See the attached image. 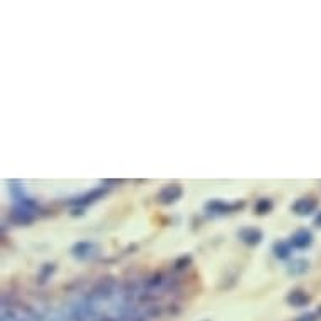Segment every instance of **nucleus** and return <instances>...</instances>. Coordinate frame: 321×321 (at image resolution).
I'll return each instance as SVG.
<instances>
[{"mask_svg":"<svg viewBox=\"0 0 321 321\" xmlns=\"http://www.w3.org/2000/svg\"><path fill=\"white\" fill-rule=\"evenodd\" d=\"M71 254L79 261H91L100 254V248H98L96 242H91V240H81V242H76L72 246Z\"/></svg>","mask_w":321,"mask_h":321,"instance_id":"nucleus-1","label":"nucleus"},{"mask_svg":"<svg viewBox=\"0 0 321 321\" xmlns=\"http://www.w3.org/2000/svg\"><path fill=\"white\" fill-rule=\"evenodd\" d=\"M244 203L242 202H236V203H231V202H224L220 199H214V200H209L205 203V212L207 214H212V215H224V214H231L234 212L236 209H240Z\"/></svg>","mask_w":321,"mask_h":321,"instance_id":"nucleus-2","label":"nucleus"},{"mask_svg":"<svg viewBox=\"0 0 321 321\" xmlns=\"http://www.w3.org/2000/svg\"><path fill=\"white\" fill-rule=\"evenodd\" d=\"M182 195H183V188L180 185L170 183V185H165L158 192V202L163 203V205H170V203H175Z\"/></svg>","mask_w":321,"mask_h":321,"instance_id":"nucleus-3","label":"nucleus"},{"mask_svg":"<svg viewBox=\"0 0 321 321\" xmlns=\"http://www.w3.org/2000/svg\"><path fill=\"white\" fill-rule=\"evenodd\" d=\"M289 244H291L293 249H298V251L308 249L313 244V234L308 231V229L296 231L293 236L289 237Z\"/></svg>","mask_w":321,"mask_h":321,"instance_id":"nucleus-4","label":"nucleus"},{"mask_svg":"<svg viewBox=\"0 0 321 321\" xmlns=\"http://www.w3.org/2000/svg\"><path fill=\"white\" fill-rule=\"evenodd\" d=\"M318 207V202L313 199V197H301L298 199L291 207V211L296 214V215H301V217H305V215H311L314 211H316Z\"/></svg>","mask_w":321,"mask_h":321,"instance_id":"nucleus-5","label":"nucleus"},{"mask_svg":"<svg viewBox=\"0 0 321 321\" xmlns=\"http://www.w3.org/2000/svg\"><path fill=\"white\" fill-rule=\"evenodd\" d=\"M35 211H30L27 207H22V205H14V211L10 214V219L15 222L18 225H27L30 222H34L35 219Z\"/></svg>","mask_w":321,"mask_h":321,"instance_id":"nucleus-6","label":"nucleus"},{"mask_svg":"<svg viewBox=\"0 0 321 321\" xmlns=\"http://www.w3.org/2000/svg\"><path fill=\"white\" fill-rule=\"evenodd\" d=\"M104 194H106V188H104V187H96V188H92L91 192L84 194V195H79V197H76V199H72L71 203H72V205H78V207H86V205H89V203L96 202L98 199H101Z\"/></svg>","mask_w":321,"mask_h":321,"instance_id":"nucleus-7","label":"nucleus"},{"mask_svg":"<svg viewBox=\"0 0 321 321\" xmlns=\"http://www.w3.org/2000/svg\"><path fill=\"white\" fill-rule=\"evenodd\" d=\"M237 236L248 246H257L262 240V232L256 229V227H242V229L237 232Z\"/></svg>","mask_w":321,"mask_h":321,"instance_id":"nucleus-8","label":"nucleus"},{"mask_svg":"<svg viewBox=\"0 0 321 321\" xmlns=\"http://www.w3.org/2000/svg\"><path fill=\"white\" fill-rule=\"evenodd\" d=\"M286 301L291 306L303 308V306H306L308 303H310V296H308L305 291H301V289H294V291H291V293L288 294Z\"/></svg>","mask_w":321,"mask_h":321,"instance_id":"nucleus-9","label":"nucleus"},{"mask_svg":"<svg viewBox=\"0 0 321 321\" xmlns=\"http://www.w3.org/2000/svg\"><path fill=\"white\" fill-rule=\"evenodd\" d=\"M273 252H274V256L277 259H288L289 256H291V252H293V248H291V244L289 242H285V240H279V242H276L273 246Z\"/></svg>","mask_w":321,"mask_h":321,"instance_id":"nucleus-10","label":"nucleus"},{"mask_svg":"<svg viewBox=\"0 0 321 321\" xmlns=\"http://www.w3.org/2000/svg\"><path fill=\"white\" fill-rule=\"evenodd\" d=\"M306 271H308V261H305V259H296V261H293L288 268V273L293 276L305 274Z\"/></svg>","mask_w":321,"mask_h":321,"instance_id":"nucleus-11","label":"nucleus"},{"mask_svg":"<svg viewBox=\"0 0 321 321\" xmlns=\"http://www.w3.org/2000/svg\"><path fill=\"white\" fill-rule=\"evenodd\" d=\"M256 214L257 215H264V214H269L273 211V200L271 199H259L256 202Z\"/></svg>","mask_w":321,"mask_h":321,"instance_id":"nucleus-12","label":"nucleus"},{"mask_svg":"<svg viewBox=\"0 0 321 321\" xmlns=\"http://www.w3.org/2000/svg\"><path fill=\"white\" fill-rule=\"evenodd\" d=\"M296 321H318V314L316 313H306V314H301V316L296 319Z\"/></svg>","mask_w":321,"mask_h":321,"instance_id":"nucleus-13","label":"nucleus"},{"mask_svg":"<svg viewBox=\"0 0 321 321\" xmlns=\"http://www.w3.org/2000/svg\"><path fill=\"white\" fill-rule=\"evenodd\" d=\"M190 262V256H187V257H180V259H178V261L175 262V268L177 269H183V268H187V264Z\"/></svg>","mask_w":321,"mask_h":321,"instance_id":"nucleus-14","label":"nucleus"},{"mask_svg":"<svg viewBox=\"0 0 321 321\" xmlns=\"http://www.w3.org/2000/svg\"><path fill=\"white\" fill-rule=\"evenodd\" d=\"M314 225H318V227H321V212L316 215V219H314Z\"/></svg>","mask_w":321,"mask_h":321,"instance_id":"nucleus-15","label":"nucleus"}]
</instances>
